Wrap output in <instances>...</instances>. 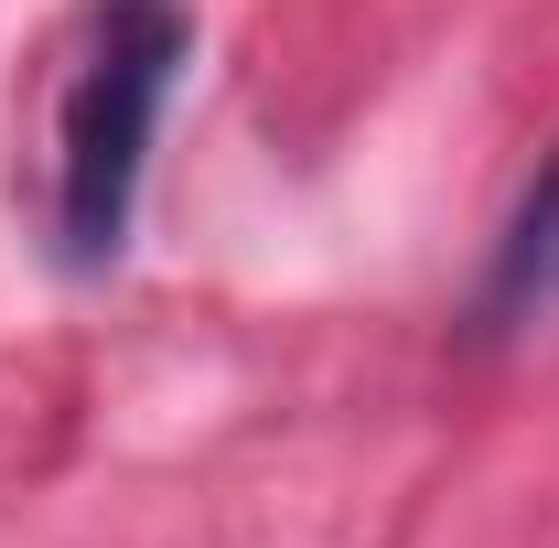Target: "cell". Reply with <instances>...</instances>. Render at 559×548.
<instances>
[{"label": "cell", "mask_w": 559, "mask_h": 548, "mask_svg": "<svg viewBox=\"0 0 559 548\" xmlns=\"http://www.w3.org/2000/svg\"><path fill=\"white\" fill-rule=\"evenodd\" d=\"M183 65H194V11L108 0V33H97V55L75 65L66 108H55V270L66 279H108L130 259L151 130H162Z\"/></svg>", "instance_id": "6da1fadb"}, {"label": "cell", "mask_w": 559, "mask_h": 548, "mask_svg": "<svg viewBox=\"0 0 559 548\" xmlns=\"http://www.w3.org/2000/svg\"><path fill=\"white\" fill-rule=\"evenodd\" d=\"M549 312H559V151L516 194V215L495 226V259L474 279V344H516V334H538Z\"/></svg>", "instance_id": "7a4b0ae2"}]
</instances>
